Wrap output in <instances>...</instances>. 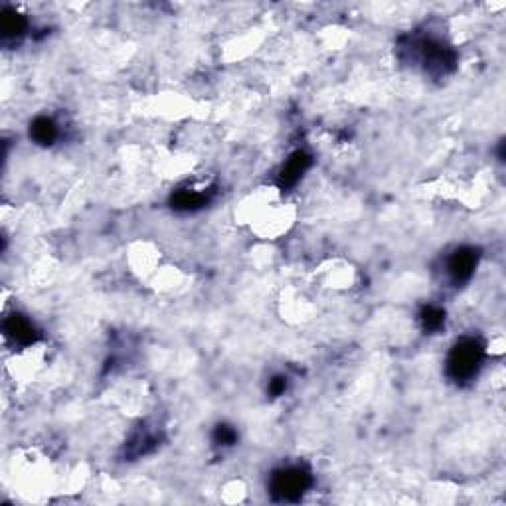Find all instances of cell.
<instances>
[{
	"label": "cell",
	"mask_w": 506,
	"mask_h": 506,
	"mask_svg": "<svg viewBox=\"0 0 506 506\" xmlns=\"http://www.w3.org/2000/svg\"><path fill=\"white\" fill-rule=\"evenodd\" d=\"M480 362V348L477 342L467 340L463 344H459L451 354L449 360V368L455 374V378H469L477 372V366Z\"/></svg>",
	"instance_id": "cell-1"
},
{
	"label": "cell",
	"mask_w": 506,
	"mask_h": 506,
	"mask_svg": "<svg viewBox=\"0 0 506 506\" xmlns=\"http://www.w3.org/2000/svg\"><path fill=\"white\" fill-rule=\"evenodd\" d=\"M307 487V475L298 469H289L283 471L281 475H277L275 479V491L283 494V496H293L298 494Z\"/></svg>",
	"instance_id": "cell-2"
},
{
	"label": "cell",
	"mask_w": 506,
	"mask_h": 506,
	"mask_svg": "<svg viewBox=\"0 0 506 506\" xmlns=\"http://www.w3.org/2000/svg\"><path fill=\"white\" fill-rule=\"evenodd\" d=\"M475 263H477V260H475L473 251H457L453 260L449 261V273L453 275L455 281L467 279L475 269Z\"/></svg>",
	"instance_id": "cell-3"
},
{
	"label": "cell",
	"mask_w": 506,
	"mask_h": 506,
	"mask_svg": "<svg viewBox=\"0 0 506 506\" xmlns=\"http://www.w3.org/2000/svg\"><path fill=\"white\" fill-rule=\"evenodd\" d=\"M32 137L42 144H48L53 141L56 137V125H53L50 119H36L34 121V127H32Z\"/></svg>",
	"instance_id": "cell-4"
},
{
	"label": "cell",
	"mask_w": 506,
	"mask_h": 506,
	"mask_svg": "<svg viewBox=\"0 0 506 506\" xmlns=\"http://www.w3.org/2000/svg\"><path fill=\"white\" fill-rule=\"evenodd\" d=\"M24 28H26V22L18 12L6 10L2 14V30H4L6 36H18V34H22Z\"/></svg>",
	"instance_id": "cell-5"
}]
</instances>
